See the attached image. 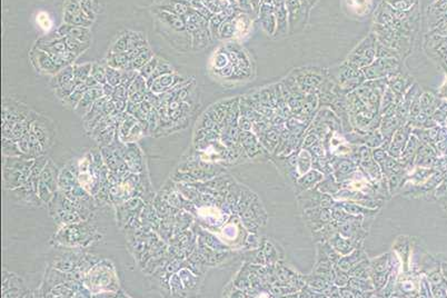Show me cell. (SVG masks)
<instances>
[{
  "mask_svg": "<svg viewBox=\"0 0 447 298\" xmlns=\"http://www.w3.org/2000/svg\"><path fill=\"white\" fill-rule=\"evenodd\" d=\"M426 277H427V279H428L430 285L441 284V283H443V281L445 280V277H444V275H443V273H442L441 270H436V271L430 272V273H428V274H426Z\"/></svg>",
  "mask_w": 447,
  "mask_h": 298,
  "instance_id": "cell-54",
  "label": "cell"
},
{
  "mask_svg": "<svg viewBox=\"0 0 447 298\" xmlns=\"http://www.w3.org/2000/svg\"><path fill=\"white\" fill-rule=\"evenodd\" d=\"M419 296L420 297H433V295H432V287H430V284H429V281H428L427 277H426V276L421 277Z\"/></svg>",
  "mask_w": 447,
  "mask_h": 298,
  "instance_id": "cell-50",
  "label": "cell"
},
{
  "mask_svg": "<svg viewBox=\"0 0 447 298\" xmlns=\"http://www.w3.org/2000/svg\"><path fill=\"white\" fill-rule=\"evenodd\" d=\"M30 129L35 132L38 137L41 146L44 147L45 151H47L51 147L53 143V137H55V128L52 124L48 121L44 116L38 115V117L35 119V122L31 124Z\"/></svg>",
  "mask_w": 447,
  "mask_h": 298,
  "instance_id": "cell-9",
  "label": "cell"
},
{
  "mask_svg": "<svg viewBox=\"0 0 447 298\" xmlns=\"http://www.w3.org/2000/svg\"><path fill=\"white\" fill-rule=\"evenodd\" d=\"M117 131H118V126H110L108 128H106L105 130H102L101 132H99L97 136H95V139L96 142L100 144V146H109V145L113 144L115 142V139L118 137L117 136Z\"/></svg>",
  "mask_w": 447,
  "mask_h": 298,
  "instance_id": "cell-34",
  "label": "cell"
},
{
  "mask_svg": "<svg viewBox=\"0 0 447 298\" xmlns=\"http://www.w3.org/2000/svg\"><path fill=\"white\" fill-rule=\"evenodd\" d=\"M436 157H438V154L435 148L429 145L422 144L414 159V166L432 168Z\"/></svg>",
  "mask_w": 447,
  "mask_h": 298,
  "instance_id": "cell-17",
  "label": "cell"
},
{
  "mask_svg": "<svg viewBox=\"0 0 447 298\" xmlns=\"http://www.w3.org/2000/svg\"><path fill=\"white\" fill-rule=\"evenodd\" d=\"M58 179H59V173L56 165L51 159H48L46 166L44 167L40 174L38 181V196L44 204H48L55 194L58 192Z\"/></svg>",
  "mask_w": 447,
  "mask_h": 298,
  "instance_id": "cell-5",
  "label": "cell"
},
{
  "mask_svg": "<svg viewBox=\"0 0 447 298\" xmlns=\"http://www.w3.org/2000/svg\"><path fill=\"white\" fill-rule=\"evenodd\" d=\"M335 205L342 207L345 212L350 215H354V216H363L365 218H374L379 212V209L367 208V207H364L355 201L336 200V204Z\"/></svg>",
  "mask_w": 447,
  "mask_h": 298,
  "instance_id": "cell-20",
  "label": "cell"
},
{
  "mask_svg": "<svg viewBox=\"0 0 447 298\" xmlns=\"http://www.w3.org/2000/svg\"><path fill=\"white\" fill-rule=\"evenodd\" d=\"M239 143L245 150L246 155L250 160H266L271 159V154L264 148L259 142L257 135L251 131H241Z\"/></svg>",
  "mask_w": 447,
  "mask_h": 298,
  "instance_id": "cell-6",
  "label": "cell"
},
{
  "mask_svg": "<svg viewBox=\"0 0 447 298\" xmlns=\"http://www.w3.org/2000/svg\"><path fill=\"white\" fill-rule=\"evenodd\" d=\"M222 15L221 14H217V15H213V17L209 19V30H210V34H212L213 37H217L216 35V32L218 30V26H219V24H221L222 22Z\"/></svg>",
  "mask_w": 447,
  "mask_h": 298,
  "instance_id": "cell-55",
  "label": "cell"
},
{
  "mask_svg": "<svg viewBox=\"0 0 447 298\" xmlns=\"http://www.w3.org/2000/svg\"><path fill=\"white\" fill-rule=\"evenodd\" d=\"M346 6L356 15H365L370 10L372 0H345Z\"/></svg>",
  "mask_w": 447,
  "mask_h": 298,
  "instance_id": "cell-39",
  "label": "cell"
},
{
  "mask_svg": "<svg viewBox=\"0 0 447 298\" xmlns=\"http://www.w3.org/2000/svg\"><path fill=\"white\" fill-rule=\"evenodd\" d=\"M305 280H306V285H307L309 288H312L313 291H315L320 294L324 293L326 289L333 284V283H330V281L326 280L325 278H323L322 276L315 275V274H313V273L310 275L305 276ZM323 295H324V294H323Z\"/></svg>",
  "mask_w": 447,
  "mask_h": 298,
  "instance_id": "cell-31",
  "label": "cell"
},
{
  "mask_svg": "<svg viewBox=\"0 0 447 298\" xmlns=\"http://www.w3.org/2000/svg\"><path fill=\"white\" fill-rule=\"evenodd\" d=\"M124 159L128 169L131 173L140 174L145 169V160L143 152L136 143L124 144Z\"/></svg>",
  "mask_w": 447,
  "mask_h": 298,
  "instance_id": "cell-12",
  "label": "cell"
},
{
  "mask_svg": "<svg viewBox=\"0 0 447 298\" xmlns=\"http://www.w3.org/2000/svg\"><path fill=\"white\" fill-rule=\"evenodd\" d=\"M313 165V156L310 154L308 149L301 148L298 151V158H297V165H296V173L298 177L303 176L304 174L309 172L312 169Z\"/></svg>",
  "mask_w": 447,
  "mask_h": 298,
  "instance_id": "cell-25",
  "label": "cell"
},
{
  "mask_svg": "<svg viewBox=\"0 0 447 298\" xmlns=\"http://www.w3.org/2000/svg\"><path fill=\"white\" fill-rule=\"evenodd\" d=\"M85 286L89 289L90 293L99 294L102 292H118L119 283L116 277L115 268L109 260L94 265L84 277Z\"/></svg>",
  "mask_w": 447,
  "mask_h": 298,
  "instance_id": "cell-2",
  "label": "cell"
},
{
  "mask_svg": "<svg viewBox=\"0 0 447 298\" xmlns=\"http://www.w3.org/2000/svg\"><path fill=\"white\" fill-rule=\"evenodd\" d=\"M320 140H321V138L318 137L317 134H314V132H312V134H308L303 140V145H301V148L309 149L310 147L314 146V145H315L317 142H320Z\"/></svg>",
  "mask_w": 447,
  "mask_h": 298,
  "instance_id": "cell-56",
  "label": "cell"
},
{
  "mask_svg": "<svg viewBox=\"0 0 447 298\" xmlns=\"http://www.w3.org/2000/svg\"><path fill=\"white\" fill-rule=\"evenodd\" d=\"M388 155L387 150H385L384 148L378 147V148H374L372 149V158L379 165L380 168H383L385 161H386Z\"/></svg>",
  "mask_w": 447,
  "mask_h": 298,
  "instance_id": "cell-49",
  "label": "cell"
},
{
  "mask_svg": "<svg viewBox=\"0 0 447 298\" xmlns=\"http://www.w3.org/2000/svg\"><path fill=\"white\" fill-rule=\"evenodd\" d=\"M411 132L412 130L409 129V127H400L399 129H397L395 134L393 135L390 148L387 150L388 155L396 159H399L409 137H411Z\"/></svg>",
  "mask_w": 447,
  "mask_h": 298,
  "instance_id": "cell-14",
  "label": "cell"
},
{
  "mask_svg": "<svg viewBox=\"0 0 447 298\" xmlns=\"http://www.w3.org/2000/svg\"><path fill=\"white\" fill-rule=\"evenodd\" d=\"M239 128L244 131H250L252 129V124L249 122V119L247 117H242L238 121Z\"/></svg>",
  "mask_w": 447,
  "mask_h": 298,
  "instance_id": "cell-57",
  "label": "cell"
},
{
  "mask_svg": "<svg viewBox=\"0 0 447 298\" xmlns=\"http://www.w3.org/2000/svg\"><path fill=\"white\" fill-rule=\"evenodd\" d=\"M35 159L26 157H3V186L8 190L22 187L30 178Z\"/></svg>",
  "mask_w": 447,
  "mask_h": 298,
  "instance_id": "cell-3",
  "label": "cell"
},
{
  "mask_svg": "<svg viewBox=\"0 0 447 298\" xmlns=\"http://www.w3.org/2000/svg\"><path fill=\"white\" fill-rule=\"evenodd\" d=\"M105 63L110 67L123 70H131V61L128 52H111L108 51L105 58Z\"/></svg>",
  "mask_w": 447,
  "mask_h": 298,
  "instance_id": "cell-22",
  "label": "cell"
},
{
  "mask_svg": "<svg viewBox=\"0 0 447 298\" xmlns=\"http://www.w3.org/2000/svg\"><path fill=\"white\" fill-rule=\"evenodd\" d=\"M303 218L307 228L313 234L323 228L326 224L333 221L332 208L313 207V208L305 209L303 210Z\"/></svg>",
  "mask_w": 447,
  "mask_h": 298,
  "instance_id": "cell-7",
  "label": "cell"
},
{
  "mask_svg": "<svg viewBox=\"0 0 447 298\" xmlns=\"http://www.w3.org/2000/svg\"><path fill=\"white\" fill-rule=\"evenodd\" d=\"M78 165V180L81 187L87 190L92 196H96L101 187V179L97 175L92 151L81 157Z\"/></svg>",
  "mask_w": 447,
  "mask_h": 298,
  "instance_id": "cell-4",
  "label": "cell"
},
{
  "mask_svg": "<svg viewBox=\"0 0 447 298\" xmlns=\"http://www.w3.org/2000/svg\"><path fill=\"white\" fill-rule=\"evenodd\" d=\"M328 243L333 246L335 250L338 251L339 254H341V256H345L347 254H349L350 251H353L355 248L363 246V245H358L357 243H355L354 241H351V239H349V238L344 237V236H342L339 233L335 234L333 237L329 239Z\"/></svg>",
  "mask_w": 447,
  "mask_h": 298,
  "instance_id": "cell-23",
  "label": "cell"
},
{
  "mask_svg": "<svg viewBox=\"0 0 447 298\" xmlns=\"http://www.w3.org/2000/svg\"><path fill=\"white\" fill-rule=\"evenodd\" d=\"M172 73H175V69H174V67L172 66V64H171V63H168V61H166V60L161 59V58H160L159 63H158V65H157V67H156V69H155L154 74H152L151 76L149 77L148 79L146 80V81H147V87H148V89H149V87L151 86L152 81H154V80L156 79V78H158V77H160V76H163V74H172Z\"/></svg>",
  "mask_w": 447,
  "mask_h": 298,
  "instance_id": "cell-35",
  "label": "cell"
},
{
  "mask_svg": "<svg viewBox=\"0 0 447 298\" xmlns=\"http://www.w3.org/2000/svg\"><path fill=\"white\" fill-rule=\"evenodd\" d=\"M335 271H336V276H335L334 284L338 287L347 286V284H348V279H349L348 273L341 270V268H338L336 265H335Z\"/></svg>",
  "mask_w": 447,
  "mask_h": 298,
  "instance_id": "cell-48",
  "label": "cell"
},
{
  "mask_svg": "<svg viewBox=\"0 0 447 298\" xmlns=\"http://www.w3.org/2000/svg\"><path fill=\"white\" fill-rule=\"evenodd\" d=\"M56 31L61 37L70 36L80 41H84V43H90V39H92V31H90V28L73 26V25L66 23L61 25L60 27H58Z\"/></svg>",
  "mask_w": 447,
  "mask_h": 298,
  "instance_id": "cell-18",
  "label": "cell"
},
{
  "mask_svg": "<svg viewBox=\"0 0 447 298\" xmlns=\"http://www.w3.org/2000/svg\"><path fill=\"white\" fill-rule=\"evenodd\" d=\"M248 19L245 16H239V17L234 22L235 26V36H243L249 29V25H248Z\"/></svg>",
  "mask_w": 447,
  "mask_h": 298,
  "instance_id": "cell-47",
  "label": "cell"
},
{
  "mask_svg": "<svg viewBox=\"0 0 447 298\" xmlns=\"http://www.w3.org/2000/svg\"><path fill=\"white\" fill-rule=\"evenodd\" d=\"M446 124H447V119H446Z\"/></svg>",
  "mask_w": 447,
  "mask_h": 298,
  "instance_id": "cell-64",
  "label": "cell"
},
{
  "mask_svg": "<svg viewBox=\"0 0 447 298\" xmlns=\"http://www.w3.org/2000/svg\"><path fill=\"white\" fill-rule=\"evenodd\" d=\"M78 85H79V84H78V81L76 79H74L70 82H67V84L60 86L59 88L55 89L56 97L59 99V100H65V99L67 98L69 95L74 92V89H76V87Z\"/></svg>",
  "mask_w": 447,
  "mask_h": 298,
  "instance_id": "cell-43",
  "label": "cell"
},
{
  "mask_svg": "<svg viewBox=\"0 0 447 298\" xmlns=\"http://www.w3.org/2000/svg\"><path fill=\"white\" fill-rule=\"evenodd\" d=\"M64 39L66 41V45H67L69 50H72L73 52L76 53L78 57H79L82 52H85L90 46V43H84V41H80L70 36L64 37Z\"/></svg>",
  "mask_w": 447,
  "mask_h": 298,
  "instance_id": "cell-40",
  "label": "cell"
},
{
  "mask_svg": "<svg viewBox=\"0 0 447 298\" xmlns=\"http://www.w3.org/2000/svg\"><path fill=\"white\" fill-rule=\"evenodd\" d=\"M64 23L73 26L90 28L94 22L85 14L78 0H66L64 6Z\"/></svg>",
  "mask_w": 447,
  "mask_h": 298,
  "instance_id": "cell-8",
  "label": "cell"
},
{
  "mask_svg": "<svg viewBox=\"0 0 447 298\" xmlns=\"http://www.w3.org/2000/svg\"><path fill=\"white\" fill-rule=\"evenodd\" d=\"M2 297H25L30 293L23 284V280L17 275L7 271L2 273Z\"/></svg>",
  "mask_w": 447,
  "mask_h": 298,
  "instance_id": "cell-11",
  "label": "cell"
},
{
  "mask_svg": "<svg viewBox=\"0 0 447 298\" xmlns=\"http://www.w3.org/2000/svg\"><path fill=\"white\" fill-rule=\"evenodd\" d=\"M113 100H124V101H128V88L126 86L124 85H118L115 87V93L111 97Z\"/></svg>",
  "mask_w": 447,
  "mask_h": 298,
  "instance_id": "cell-51",
  "label": "cell"
},
{
  "mask_svg": "<svg viewBox=\"0 0 447 298\" xmlns=\"http://www.w3.org/2000/svg\"><path fill=\"white\" fill-rule=\"evenodd\" d=\"M92 76L95 77L99 84H107V74H106V65L105 63H93Z\"/></svg>",
  "mask_w": 447,
  "mask_h": 298,
  "instance_id": "cell-44",
  "label": "cell"
},
{
  "mask_svg": "<svg viewBox=\"0 0 447 298\" xmlns=\"http://www.w3.org/2000/svg\"><path fill=\"white\" fill-rule=\"evenodd\" d=\"M349 276L359 277V278H371V265L370 259L366 258L359 262L357 265L348 272Z\"/></svg>",
  "mask_w": 447,
  "mask_h": 298,
  "instance_id": "cell-37",
  "label": "cell"
},
{
  "mask_svg": "<svg viewBox=\"0 0 447 298\" xmlns=\"http://www.w3.org/2000/svg\"><path fill=\"white\" fill-rule=\"evenodd\" d=\"M198 238L204 242L207 246L213 248L215 250H229V247L225 243L222 242L221 239H218L214 234L210 233V231H207L205 229L201 230Z\"/></svg>",
  "mask_w": 447,
  "mask_h": 298,
  "instance_id": "cell-32",
  "label": "cell"
},
{
  "mask_svg": "<svg viewBox=\"0 0 447 298\" xmlns=\"http://www.w3.org/2000/svg\"><path fill=\"white\" fill-rule=\"evenodd\" d=\"M159 60H160V58L159 57H157V56H154L151 58L150 60L148 61V63L144 66L143 68H140L139 70V74H142V76L145 78V79H148L149 77L151 76L152 74H154L155 72V69L157 67V65H158L159 63Z\"/></svg>",
  "mask_w": 447,
  "mask_h": 298,
  "instance_id": "cell-45",
  "label": "cell"
},
{
  "mask_svg": "<svg viewBox=\"0 0 447 298\" xmlns=\"http://www.w3.org/2000/svg\"><path fill=\"white\" fill-rule=\"evenodd\" d=\"M88 89L89 88L86 86L85 82H82V84H79L76 87V89H74V92L70 94L67 98L65 99V100H63V103H64L65 106L70 107L72 109H76V107L78 106V103L81 101V99H82V97H84L85 93Z\"/></svg>",
  "mask_w": 447,
  "mask_h": 298,
  "instance_id": "cell-33",
  "label": "cell"
},
{
  "mask_svg": "<svg viewBox=\"0 0 447 298\" xmlns=\"http://www.w3.org/2000/svg\"><path fill=\"white\" fill-rule=\"evenodd\" d=\"M85 14L93 20L96 19V0H78Z\"/></svg>",
  "mask_w": 447,
  "mask_h": 298,
  "instance_id": "cell-46",
  "label": "cell"
},
{
  "mask_svg": "<svg viewBox=\"0 0 447 298\" xmlns=\"http://www.w3.org/2000/svg\"><path fill=\"white\" fill-rule=\"evenodd\" d=\"M85 84H86L87 87H88V88H95V87L100 86V84H99V82L96 79H95V77L92 76V74H90V76L87 78L86 81H85Z\"/></svg>",
  "mask_w": 447,
  "mask_h": 298,
  "instance_id": "cell-60",
  "label": "cell"
},
{
  "mask_svg": "<svg viewBox=\"0 0 447 298\" xmlns=\"http://www.w3.org/2000/svg\"><path fill=\"white\" fill-rule=\"evenodd\" d=\"M433 297H447V280L437 285H430Z\"/></svg>",
  "mask_w": 447,
  "mask_h": 298,
  "instance_id": "cell-52",
  "label": "cell"
},
{
  "mask_svg": "<svg viewBox=\"0 0 447 298\" xmlns=\"http://www.w3.org/2000/svg\"><path fill=\"white\" fill-rule=\"evenodd\" d=\"M432 168L434 169V171L442 173L443 175H444L445 173H447V155L436 157V159H435V161H434Z\"/></svg>",
  "mask_w": 447,
  "mask_h": 298,
  "instance_id": "cell-53",
  "label": "cell"
},
{
  "mask_svg": "<svg viewBox=\"0 0 447 298\" xmlns=\"http://www.w3.org/2000/svg\"><path fill=\"white\" fill-rule=\"evenodd\" d=\"M103 96H105V94H103L102 85L95 87V88H89L85 93L84 97H82L81 101L78 103V106L76 107L74 111H76V113L79 115L80 117H85L87 113L92 109L94 103L96 102L98 99H100Z\"/></svg>",
  "mask_w": 447,
  "mask_h": 298,
  "instance_id": "cell-16",
  "label": "cell"
},
{
  "mask_svg": "<svg viewBox=\"0 0 447 298\" xmlns=\"http://www.w3.org/2000/svg\"><path fill=\"white\" fill-rule=\"evenodd\" d=\"M74 79L78 81V84H82L85 82L87 78L92 74V68L93 63H85V64H74Z\"/></svg>",
  "mask_w": 447,
  "mask_h": 298,
  "instance_id": "cell-38",
  "label": "cell"
},
{
  "mask_svg": "<svg viewBox=\"0 0 447 298\" xmlns=\"http://www.w3.org/2000/svg\"><path fill=\"white\" fill-rule=\"evenodd\" d=\"M347 286H349L351 288L358 289V291H362L363 293H365L367 297H370L371 295L368 294H374L376 293L374 284L371 278H359V277H353L349 276L348 279V284Z\"/></svg>",
  "mask_w": 447,
  "mask_h": 298,
  "instance_id": "cell-30",
  "label": "cell"
},
{
  "mask_svg": "<svg viewBox=\"0 0 447 298\" xmlns=\"http://www.w3.org/2000/svg\"><path fill=\"white\" fill-rule=\"evenodd\" d=\"M29 57H30L34 67L40 73L52 74L53 76V74H58L61 70L59 66L53 61L52 58L46 51L41 50L38 47L31 49Z\"/></svg>",
  "mask_w": 447,
  "mask_h": 298,
  "instance_id": "cell-10",
  "label": "cell"
},
{
  "mask_svg": "<svg viewBox=\"0 0 447 298\" xmlns=\"http://www.w3.org/2000/svg\"><path fill=\"white\" fill-rule=\"evenodd\" d=\"M264 255H265V259H266V265H275L277 263H279L281 258V256L279 255V250L278 247H277L276 244L273 242V239L270 238H264Z\"/></svg>",
  "mask_w": 447,
  "mask_h": 298,
  "instance_id": "cell-26",
  "label": "cell"
},
{
  "mask_svg": "<svg viewBox=\"0 0 447 298\" xmlns=\"http://www.w3.org/2000/svg\"><path fill=\"white\" fill-rule=\"evenodd\" d=\"M2 155L3 157H25L17 142L9 138H2Z\"/></svg>",
  "mask_w": 447,
  "mask_h": 298,
  "instance_id": "cell-36",
  "label": "cell"
},
{
  "mask_svg": "<svg viewBox=\"0 0 447 298\" xmlns=\"http://www.w3.org/2000/svg\"><path fill=\"white\" fill-rule=\"evenodd\" d=\"M444 140H447V128H442L438 131L437 142H444Z\"/></svg>",
  "mask_w": 447,
  "mask_h": 298,
  "instance_id": "cell-61",
  "label": "cell"
},
{
  "mask_svg": "<svg viewBox=\"0 0 447 298\" xmlns=\"http://www.w3.org/2000/svg\"><path fill=\"white\" fill-rule=\"evenodd\" d=\"M366 258L367 255L365 254L364 247L359 246L357 248H355L353 251H350L349 254L341 256V258H339L338 262L336 263V266L338 268H341V270L348 273L355 265H357L359 262H362V260Z\"/></svg>",
  "mask_w": 447,
  "mask_h": 298,
  "instance_id": "cell-19",
  "label": "cell"
},
{
  "mask_svg": "<svg viewBox=\"0 0 447 298\" xmlns=\"http://www.w3.org/2000/svg\"><path fill=\"white\" fill-rule=\"evenodd\" d=\"M190 35H192V47L194 51L201 50V49L208 46L210 36H212L209 27L198 28Z\"/></svg>",
  "mask_w": 447,
  "mask_h": 298,
  "instance_id": "cell-24",
  "label": "cell"
},
{
  "mask_svg": "<svg viewBox=\"0 0 447 298\" xmlns=\"http://www.w3.org/2000/svg\"><path fill=\"white\" fill-rule=\"evenodd\" d=\"M105 65H106L107 82H108L109 85L114 86V87L121 85L122 79H123V74H124L123 70H119V69L110 67V66H108L106 63H105Z\"/></svg>",
  "mask_w": 447,
  "mask_h": 298,
  "instance_id": "cell-42",
  "label": "cell"
},
{
  "mask_svg": "<svg viewBox=\"0 0 447 298\" xmlns=\"http://www.w3.org/2000/svg\"><path fill=\"white\" fill-rule=\"evenodd\" d=\"M102 89H103V94H105V96L111 99V97H113V95L115 93V87L109 85L108 82H107V84L102 85Z\"/></svg>",
  "mask_w": 447,
  "mask_h": 298,
  "instance_id": "cell-59",
  "label": "cell"
},
{
  "mask_svg": "<svg viewBox=\"0 0 447 298\" xmlns=\"http://www.w3.org/2000/svg\"><path fill=\"white\" fill-rule=\"evenodd\" d=\"M156 16L158 17L160 22L166 24L169 28L173 29V30H175L177 32L187 31L186 30L185 20L181 18L180 16L173 14V12H169V11L160 10V9L156 10Z\"/></svg>",
  "mask_w": 447,
  "mask_h": 298,
  "instance_id": "cell-21",
  "label": "cell"
},
{
  "mask_svg": "<svg viewBox=\"0 0 447 298\" xmlns=\"http://www.w3.org/2000/svg\"><path fill=\"white\" fill-rule=\"evenodd\" d=\"M178 275H179L181 283H183L186 294L187 292H196L198 289V284H199V280H198V277L196 275H194L192 272L189 271V267H183L180 270L177 271Z\"/></svg>",
  "mask_w": 447,
  "mask_h": 298,
  "instance_id": "cell-27",
  "label": "cell"
},
{
  "mask_svg": "<svg viewBox=\"0 0 447 298\" xmlns=\"http://www.w3.org/2000/svg\"><path fill=\"white\" fill-rule=\"evenodd\" d=\"M74 79V66L69 65L67 67L61 69L58 74H53L52 79L50 81V86L52 87V89L55 90L57 88H59L60 86L67 84V82H70Z\"/></svg>",
  "mask_w": 447,
  "mask_h": 298,
  "instance_id": "cell-28",
  "label": "cell"
},
{
  "mask_svg": "<svg viewBox=\"0 0 447 298\" xmlns=\"http://www.w3.org/2000/svg\"><path fill=\"white\" fill-rule=\"evenodd\" d=\"M315 188L320 190L321 193L329 194V195L334 196L335 194L338 193L343 187L342 184L338 183V181L335 179L333 174H329V175H325L324 179H323Z\"/></svg>",
  "mask_w": 447,
  "mask_h": 298,
  "instance_id": "cell-29",
  "label": "cell"
},
{
  "mask_svg": "<svg viewBox=\"0 0 447 298\" xmlns=\"http://www.w3.org/2000/svg\"><path fill=\"white\" fill-rule=\"evenodd\" d=\"M154 52H152V50L150 48H148L146 49V50L143 51V52H140L139 55L135 58L134 60L131 61V68L134 69V70H140V68H143L145 65H146L149 60L151 59L152 57H154Z\"/></svg>",
  "mask_w": 447,
  "mask_h": 298,
  "instance_id": "cell-41",
  "label": "cell"
},
{
  "mask_svg": "<svg viewBox=\"0 0 447 298\" xmlns=\"http://www.w3.org/2000/svg\"><path fill=\"white\" fill-rule=\"evenodd\" d=\"M202 3H204V6L207 8V9H209L210 11L213 12H216L218 11V5H217V2H216V0H201Z\"/></svg>",
  "mask_w": 447,
  "mask_h": 298,
  "instance_id": "cell-58",
  "label": "cell"
},
{
  "mask_svg": "<svg viewBox=\"0 0 447 298\" xmlns=\"http://www.w3.org/2000/svg\"><path fill=\"white\" fill-rule=\"evenodd\" d=\"M99 238H101V235L97 233L96 227L87 221L64 225L55 235L57 244L68 247L87 246Z\"/></svg>",
  "mask_w": 447,
  "mask_h": 298,
  "instance_id": "cell-1",
  "label": "cell"
},
{
  "mask_svg": "<svg viewBox=\"0 0 447 298\" xmlns=\"http://www.w3.org/2000/svg\"><path fill=\"white\" fill-rule=\"evenodd\" d=\"M188 78L180 76L176 73H172V74H163L158 78L152 81L151 86L149 87V90H151L154 94L157 95H161L167 93L169 89H172L173 87L177 86L178 84H181V82L187 81Z\"/></svg>",
  "mask_w": 447,
  "mask_h": 298,
  "instance_id": "cell-13",
  "label": "cell"
},
{
  "mask_svg": "<svg viewBox=\"0 0 447 298\" xmlns=\"http://www.w3.org/2000/svg\"><path fill=\"white\" fill-rule=\"evenodd\" d=\"M325 175L317 169L312 168L309 172L304 174L303 176L298 178L297 181L294 185L295 187V194L298 196L299 194L306 192V190L315 188L316 186L324 179Z\"/></svg>",
  "mask_w": 447,
  "mask_h": 298,
  "instance_id": "cell-15",
  "label": "cell"
},
{
  "mask_svg": "<svg viewBox=\"0 0 447 298\" xmlns=\"http://www.w3.org/2000/svg\"><path fill=\"white\" fill-rule=\"evenodd\" d=\"M438 200H441L443 208L447 210V196H446V197H442V198H440V199H438Z\"/></svg>",
  "mask_w": 447,
  "mask_h": 298,
  "instance_id": "cell-63",
  "label": "cell"
},
{
  "mask_svg": "<svg viewBox=\"0 0 447 298\" xmlns=\"http://www.w3.org/2000/svg\"><path fill=\"white\" fill-rule=\"evenodd\" d=\"M441 271L443 273V275H444L445 279L447 280V263H442L441 264Z\"/></svg>",
  "mask_w": 447,
  "mask_h": 298,
  "instance_id": "cell-62",
  "label": "cell"
}]
</instances>
